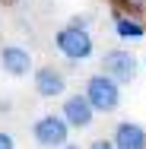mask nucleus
Returning <instances> with one entry per match:
<instances>
[{
	"label": "nucleus",
	"mask_w": 146,
	"mask_h": 149,
	"mask_svg": "<svg viewBox=\"0 0 146 149\" xmlns=\"http://www.w3.org/2000/svg\"><path fill=\"white\" fill-rule=\"evenodd\" d=\"M35 89H38V95H45V98L60 95L64 92V76H60L54 67H45V70L35 73Z\"/></svg>",
	"instance_id": "6e6552de"
},
{
	"label": "nucleus",
	"mask_w": 146,
	"mask_h": 149,
	"mask_svg": "<svg viewBox=\"0 0 146 149\" xmlns=\"http://www.w3.org/2000/svg\"><path fill=\"white\" fill-rule=\"evenodd\" d=\"M92 149H115L111 143H92Z\"/></svg>",
	"instance_id": "9b49d317"
},
{
	"label": "nucleus",
	"mask_w": 146,
	"mask_h": 149,
	"mask_svg": "<svg viewBox=\"0 0 146 149\" xmlns=\"http://www.w3.org/2000/svg\"><path fill=\"white\" fill-rule=\"evenodd\" d=\"M102 63H105V73L111 79H133V73H137V63L127 51H108Z\"/></svg>",
	"instance_id": "20e7f679"
},
{
	"label": "nucleus",
	"mask_w": 146,
	"mask_h": 149,
	"mask_svg": "<svg viewBox=\"0 0 146 149\" xmlns=\"http://www.w3.org/2000/svg\"><path fill=\"white\" fill-rule=\"evenodd\" d=\"M70 149H76V146H70Z\"/></svg>",
	"instance_id": "f8f14e48"
},
{
	"label": "nucleus",
	"mask_w": 146,
	"mask_h": 149,
	"mask_svg": "<svg viewBox=\"0 0 146 149\" xmlns=\"http://www.w3.org/2000/svg\"><path fill=\"white\" fill-rule=\"evenodd\" d=\"M64 120L73 124V127H86L89 120H92V105H89L86 95H73V98H67V105H64Z\"/></svg>",
	"instance_id": "39448f33"
},
{
	"label": "nucleus",
	"mask_w": 146,
	"mask_h": 149,
	"mask_svg": "<svg viewBox=\"0 0 146 149\" xmlns=\"http://www.w3.org/2000/svg\"><path fill=\"white\" fill-rule=\"evenodd\" d=\"M86 98H89V105L95 108V111H111L117 105V86H115V79L105 73V76H92L89 79V92H86Z\"/></svg>",
	"instance_id": "f257e3e1"
},
{
	"label": "nucleus",
	"mask_w": 146,
	"mask_h": 149,
	"mask_svg": "<svg viewBox=\"0 0 146 149\" xmlns=\"http://www.w3.org/2000/svg\"><path fill=\"white\" fill-rule=\"evenodd\" d=\"M57 48H60L70 60H83V57L92 54V38H89L80 26H70V29L57 32Z\"/></svg>",
	"instance_id": "f03ea898"
},
{
	"label": "nucleus",
	"mask_w": 146,
	"mask_h": 149,
	"mask_svg": "<svg viewBox=\"0 0 146 149\" xmlns=\"http://www.w3.org/2000/svg\"><path fill=\"white\" fill-rule=\"evenodd\" d=\"M35 140L41 146H64L67 143V120L64 118H41L35 124Z\"/></svg>",
	"instance_id": "7ed1b4c3"
},
{
	"label": "nucleus",
	"mask_w": 146,
	"mask_h": 149,
	"mask_svg": "<svg viewBox=\"0 0 146 149\" xmlns=\"http://www.w3.org/2000/svg\"><path fill=\"white\" fill-rule=\"evenodd\" d=\"M115 149H146V133L137 124H121L115 133Z\"/></svg>",
	"instance_id": "423d86ee"
},
{
	"label": "nucleus",
	"mask_w": 146,
	"mask_h": 149,
	"mask_svg": "<svg viewBox=\"0 0 146 149\" xmlns=\"http://www.w3.org/2000/svg\"><path fill=\"white\" fill-rule=\"evenodd\" d=\"M115 29H117L121 38H143V26L140 22H130V19H117Z\"/></svg>",
	"instance_id": "1a4fd4ad"
},
{
	"label": "nucleus",
	"mask_w": 146,
	"mask_h": 149,
	"mask_svg": "<svg viewBox=\"0 0 146 149\" xmlns=\"http://www.w3.org/2000/svg\"><path fill=\"white\" fill-rule=\"evenodd\" d=\"M0 149H13V140H10L6 133H0Z\"/></svg>",
	"instance_id": "9d476101"
},
{
	"label": "nucleus",
	"mask_w": 146,
	"mask_h": 149,
	"mask_svg": "<svg viewBox=\"0 0 146 149\" xmlns=\"http://www.w3.org/2000/svg\"><path fill=\"white\" fill-rule=\"evenodd\" d=\"M0 60H3V70H6V73H13V76H26V73H29V67H32L29 51H22V48H3Z\"/></svg>",
	"instance_id": "0eeeda50"
}]
</instances>
